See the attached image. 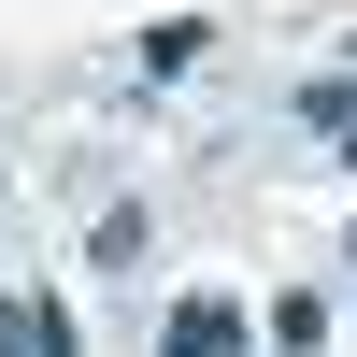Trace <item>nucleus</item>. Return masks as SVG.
<instances>
[{
	"instance_id": "obj_1",
	"label": "nucleus",
	"mask_w": 357,
	"mask_h": 357,
	"mask_svg": "<svg viewBox=\"0 0 357 357\" xmlns=\"http://www.w3.org/2000/svg\"><path fill=\"white\" fill-rule=\"evenodd\" d=\"M158 357H243V314H229V301H186V314H172V343Z\"/></svg>"
},
{
	"instance_id": "obj_2",
	"label": "nucleus",
	"mask_w": 357,
	"mask_h": 357,
	"mask_svg": "<svg viewBox=\"0 0 357 357\" xmlns=\"http://www.w3.org/2000/svg\"><path fill=\"white\" fill-rule=\"evenodd\" d=\"M0 357H72V329H57L43 301H0Z\"/></svg>"
}]
</instances>
